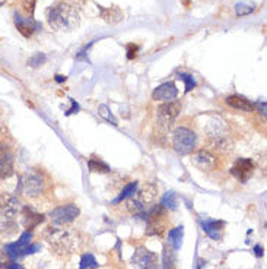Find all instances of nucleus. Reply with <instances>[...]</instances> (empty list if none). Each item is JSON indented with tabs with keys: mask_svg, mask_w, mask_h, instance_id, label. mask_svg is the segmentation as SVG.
Returning <instances> with one entry per match:
<instances>
[{
	"mask_svg": "<svg viewBox=\"0 0 267 269\" xmlns=\"http://www.w3.org/2000/svg\"><path fill=\"white\" fill-rule=\"evenodd\" d=\"M47 20L53 30L69 32L79 25V12L75 6L60 2L47 9Z\"/></svg>",
	"mask_w": 267,
	"mask_h": 269,
	"instance_id": "obj_1",
	"label": "nucleus"
},
{
	"mask_svg": "<svg viewBox=\"0 0 267 269\" xmlns=\"http://www.w3.org/2000/svg\"><path fill=\"white\" fill-rule=\"evenodd\" d=\"M206 139L212 150L220 154H227L234 150V142L229 136L227 123L220 117H212L209 119L208 125L205 128Z\"/></svg>",
	"mask_w": 267,
	"mask_h": 269,
	"instance_id": "obj_2",
	"label": "nucleus"
},
{
	"mask_svg": "<svg viewBox=\"0 0 267 269\" xmlns=\"http://www.w3.org/2000/svg\"><path fill=\"white\" fill-rule=\"evenodd\" d=\"M47 241L54 253H57L60 256H66L73 253L76 249H79L80 236L79 233L73 230L54 229L49 231Z\"/></svg>",
	"mask_w": 267,
	"mask_h": 269,
	"instance_id": "obj_3",
	"label": "nucleus"
},
{
	"mask_svg": "<svg viewBox=\"0 0 267 269\" xmlns=\"http://www.w3.org/2000/svg\"><path fill=\"white\" fill-rule=\"evenodd\" d=\"M157 196H158V188L153 183H145L140 189L138 188V190L129 198L127 210L131 214H140L157 199Z\"/></svg>",
	"mask_w": 267,
	"mask_h": 269,
	"instance_id": "obj_4",
	"label": "nucleus"
},
{
	"mask_svg": "<svg viewBox=\"0 0 267 269\" xmlns=\"http://www.w3.org/2000/svg\"><path fill=\"white\" fill-rule=\"evenodd\" d=\"M172 147L180 155H188L197 147V135L187 128H178L172 136Z\"/></svg>",
	"mask_w": 267,
	"mask_h": 269,
	"instance_id": "obj_5",
	"label": "nucleus"
},
{
	"mask_svg": "<svg viewBox=\"0 0 267 269\" xmlns=\"http://www.w3.org/2000/svg\"><path fill=\"white\" fill-rule=\"evenodd\" d=\"M181 110V104L178 101H169L161 104L157 110V121H158L159 129L164 132H168L174 121L177 120L178 114Z\"/></svg>",
	"mask_w": 267,
	"mask_h": 269,
	"instance_id": "obj_6",
	"label": "nucleus"
},
{
	"mask_svg": "<svg viewBox=\"0 0 267 269\" xmlns=\"http://www.w3.org/2000/svg\"><path fill=\"white\" fill-rule=\"evenodd\" d=\"M20 190L28 198H37L44 192V180L38 173L30 170L20 177Z\"/></svg>",
	"mask_w": 267,
	"mask_h": 269,
	"instance_id": "obj_7",
	"label": "nucleus"
},
{
	"mask_svg": "<svg viewBox=\"0 0 267 269\" xmlns=\"http://www.w3.org/2000/svg\"><path fill=\"white\" fill-rule=\"evenodd\" d=\"M80 211L76 205L73 203H68V205H61L57 206L50 212V219H51V224L54 225H66L73 222L75 219L79 217Z\"/></svg>",
	"mask_w": 267,
	"mask_h": 269,
	"instance_id": "obj_8",
	"label": "nucleus"
},
{
	"mask_svg": "<svg viewBox=\"0 0 267 269\" xmlns=\"http://www.w3.org/2000/svg\"><path fill=\"white\" fill-rule=\"evenodd\" d=\"M133 265H136L139 269H157L158 268V256L150 252L146 247H139L133 258H131Z\"/></svg>",
	"mask_w": 267,
	"mask_h": 269,
	"instance_id": "obj_9",
	"label": "nucleus"
},
{
	"mask_svg": "<svg viewBox=\"0 0 267 269\" xmlns=\"http://www.w3.org/2000/svg\"><path fill=\"white\" fill-rule=\"evenodd\" d=\"M20 212V202L16 196L10 193L0 195V215L5 218L13 219Z\"/></svg>",
	"mask_w": 267,
	"mask_h": 269,
	"instance_id": "obj_10",
	"label": "nucleus"
},
{
	"mask_svg": "<svg viewBox=\"0 0 267 269\" xmlns=\"http://www.w3.org/2000/svg\"><path fill=\"white\" fill-rule=\"evenodd\" d=\"M15 171L13 152L5 143H0V179H9Z\"/></svg>",
	"mask_w": 267,
	"mask_h": 269,
	"instance_id": "obj_11",
	"label": "nucleus"
},
{
	"mask_svg": "<svg viewBox=\"0 0 267 269\" xmlns=\"http://www.w3.org/2000/svg\"><path fill=\"white\" fill-rule=\"evenodd\" d=\"M31 239H32V234L30 231L22 233L18 241L6 244V249H5L6 250V255L9 256L10 259H16L19 256H25V250L31 244Z\"/></svg>",
	"mask_w": 267,
	"mask_h": 269,
	"instance_id": "obj_12",
	"label": "nucleus"
},
{
	"mask_svg": "<svg viewBox=\"0 0 267 269\" xmlns=\"http://www.w3.org/2000/svg\"><path fill=\"white\" fill-rule=\"evenodd\" d=\"M13 20H15V25H16L18 31L27 38L41 28L40 22L34 20V18H31V16H22L18 12L13 13Z\"/></svg>",
	"mask_w": 267,
	"mask_h": 269,
	"instance_id": "obj_13",
	"label": "nucleus"
},
{
	"mask_svg": "<svg viewBox=\"0 0 267 269\" xmlns=\"http://www.w3.org/2000/svg\"><path fill=\"white\" fill-rule=\"evenodd\" d=\"M191 162L203 171H210L216 167V157L208 150H200L193 154Z\"/></svg>",
	"mask_w": 267,
	"mask_h": 269,
	"instance_id": "obj_14",
	"label": "nucleus"
},
{
	"mask_svg": "<svg viewBox=\"0 0 267 269\" xmlns=\"http://www.w3.org/2000/svg\"><path fill=\"white\" fill-rule=\"evenodd\" d=\"M253 170H254L253 161L248 160V158H239L234 164V167L231 169V174L237 180H239L241 183H247L250 176L253 174Z\"/></svg>",
	"mask_w": 267,
	"mask_h": 269,
	"instance_id": "obj_15",
	"label": "nucleus"
},
{
	"mask_svg": "<svg viewBox=\"0 0 267 269\" xmlns=\"http://www.w3.org/2000/svg\"><path fill=\"white\" fill-rule=\"evenodd\" d=\"M178 95V90L177 85L174 82H165V84H161L158 85L155 91L152 92V98L155 101H165V102H169V101H174L177 98Z\"/></svg>",
	"mask_w": 267,
	"mask_h": 269,
	"instance_id": "obj_16",
	"label": "nucleus"
},
{
	"mask_svg": "<svg viewBox=\"0 0 267 269\" xmlns=\"http://www.w3.org/2000/svg\"><path fill=\"white\" fill-rule=\"evenodd\" d=\"M202 227H203V231L208 234L210 239L220 240L222 239V231H224V227H225V222L224 221L208 219V221L202 222Z\"/></svg>",
	"mask_w": 267,
	"mask_h": 269,
	"instance_id": "obj_17",
	"label": "nucleus"
},
{
	"mask_svg": "<svg viewBox=\"0 0 267 269\" xmlns=\"http://www.w3.org/2000/svg\"><path fill=\"white\" fill-rule=\"evenodd\" d=\"M227 104L231 106L232 109L241 110V111H247V113L254 111V104L241 95H229L227 98Z\"/></svg>",
	"mask_w": 267,
	"mask_h": 269,
	"instance_id": "obj_18",
	"label": "nucleus"
},
{
	"mask_svg": "<svg viewBox=\"0 0 267 269\" xmlns=\"http://www.w3.org/2000/svg\"><path fill=\"white\" fill-rule=\"evenodd\" d=\"M44 215L42 214H37V212H34L30 208H25L24 210V225H25V229L32 230L35 229L38 224H41L42 221H44Z\"/></svg>",
	"mask_w": 267,
	"mask_h": 269,
	"instance_id": "obj_19",
	"label": "nucleus"
},
{
	"mask_svg": "<svg viewBox=\"0 0 267 269\" xmlns=\"http://www.w3.org/2000/svg\"><path fill=\"white\" fill-rule=\"evenodd\" d=\"M101 12V16L102 19L108 24H117L120 20L123 19V12L117 8V6H111V8H99Z\"/></svg>",
	"mask_w": 267,
	"mask_h": 269,
	"instance_id": "obj_20",
	"label": "nucleus"
},
{
	"mask_svg": "<svg viewBox=\"0 0 267 269\" xmlns=\"http://www.w3.org/2000/svg\"><path fill=\"white\" fill-rule=\"evenodd\" d=\"M18 230H19V227H18V224L13 219L6 218L5 221L0 222V236H3L6 239H10V237L16 236L18 234Z\"/></svg>",
	"mask_w": 267,
	"mask_h": 269,
	"instance_id": "obj_21",
	"label": "nucleus"
},
{
	"mask_svg": "<svg viewBox=\"0 0 267 269\" xmlns=\"http://www.w3.org/2000/svg\"><path fill=\"white\" fill-rule=\"evenodd\" d=\"M256 10V3L250 2V0H244V2H238L235 5V13L237 16L242 18V16H248Z\"/></svg>",
	"mask_w": 267,
	"mask_h": 269,
	"instance_id": "obj_22",
	"label": "nucleus"
},
{
	"mask_svg": "<svg viewBox=\"0 0 267 269\" xmlns=\"http://www.w3.org/2000/svg\"><path fill=\"white\" fill-rule=\"evenodd\" d=\"M183 236H184V230L183 227H177V229H172L168 234V241L169 244L174 247V250L180 249L181 243H183Z\"/></svg>",
	"mask_w": 267,
	"mask_h": 269,
	"instance_id": "obj_23",
	"label": "nucleus"
},
{
	"mask_svg": "<svg viewBox=\"0 0 267 269\" xmlns=\"http://www.w3.org/2000/svg\"><path fill=\"white\" fill-rule=\"evenodd\" d=\"M88 167L94 173H108L109 171L108 164H105L104 161L97 160V158H91L88 161Z\"/></svg>",
	"mask_w": 267,
	"mask_h": 269,
	"instance_id": "obj_24",
	"label": "nucleus"
},
{
	"mask_svg": "<svg viewBox=\"0 0 267 269\" xmlns=\"http://www.w3.org/2000/svg\"><path fill=\"white\" fill-rule=\"evenodd\" d=\"M98 114L102 117L104 120H107L108 123L111 125H114V126H117L119 125V120L116 119V116L109 111V109L105 106V104H101L98 107Z\"/></svg>",
	"mask_w": 267,
	"mask_h": 269,
	"instance_id": "obj_25",
	"label": "nucleus"
},
{
	"mask_svg": "<svg viewBox=\"0 0 267 269\" xmlns=\"http://www.w3.org/2000/svg\"><path fill=\"white\" fill-rule=\"evenodd\" d=\"M98 268V262L94 258V255L85 253L80 259V269H97Z\"/></svg>",
	"mask_w": 267,
	"mask_h": 269,
	"instance_id": "obj_26",
	"label": "nucleus"
},
{
	"mask_svg": "<svg viewBox=\"0 0 267 269\" xmlns=\"http://www.w3.org/2000/svg\"><path fill=\"white\" fill-rule=\"evenodd\" d=\"M138 188H139L138 181H133V183H129V184H127V186H126L124 189L121 190L120 196H119V198H117V199L114 200V202L117 203V202H121V200H123V199H127V198H130V196H131V195H133V193H135L136 190H138Z\"/></svg>",
	"mask_w": 267,
	"mask_h": 269,
	"instance_id": "obj_27",
	"label": "nucleus"
},
{
	"mask_svg": "<svg viewBox=\"0 0 267 269\" xmlns=\"http://www.w3.org/2000/svg\"><path fill=\"white\" fill-rule=\"evenodd\" d=\"M165 210H175L177 208V196L174 192H168L164 198H162V203H161Z\"/></svg>",
	"mask_w": 267,
	"mask_h": 269,
	"instance_id": "obj_28",
	"label": "nucleus"
},
{
	"mask_svg": "<svg viewBox=\"0 0 267 269\" xmlns=\"http://www.w3.org/2000/svg\"><path fill=\"white\" fill-rule=\"evenodd\" d=\"M178 78L186 84V92H190V91L193 90V88H196V87H197V82H196V79H194L191 75H188V73H178Z\"/></svg>",
	"mask_w": 267,
	"mask_h": 269,
	"instance_id": "obj_29",
	"label": "nucleus"
},
{
	"mask_svg": "<svg viewBox=\"0 0 267 269\" xmlns=\"http://www.w3.org/2000/svg\"><path fill=\"white\" fill-rule=\"evenodd\" d=\"M46 61H47V56L42 54V53H37V54H34L32 57H30V60H28V66L38 68L41 65H44Z\"/></svg>",
	"mask_w": 267,
	"mask_h": 269,
	"instance_id": "obj_30",
	"label": "nucleus"
},
{
	"mask_svg": "<svg viewBox=\"0 0 267 269\" xmlns=\"http://www.w3.org/2000/svg\"><path fill=\"white\" fill-rule=\"evenodd\" d=\"M164 269H172L174 266V253L172 250H164Z\"/></svg>",
	"mask_w": 267,
	"mask_h": 269,
	"instance_id": "obj_31",
	"label": "nucleus"
},
{
	"mask_svg": "<svg viewBox=\"0 0 267 269\" xmlns=\"http://www.w3.org/2000/svg\"><path fill=\"white\" fill-rule=\"evenodd\" d=\"M22 6H24V10L27 13V16H34V9H35V0H24L22 2Z\"/></svg>",
	"mask_w": 267,
	"mask_h": 269,
	"instance_id": "obj_32",
	"label": "nucleus"
},
{
	"mask_svg": "<svg viewBox=\"0 0 267 269\" xmlns=\"http://www.w3.org/2000/svg\"><path fill=\"white\" fill-rule=\"evenodd\" d=\"M138 51H139L138 46H135V44H129V46H127V59L129 60L135 59V57L138 56Z\"/></svg>",
	"mask_w": 267,
	"mask_h": 269,
	"instance_id": "obj_33",
	"label": "nucleus"
},
{
	"mask_svg": "<svg viewBox=\"0 0 267 269\" xmlns=\"http://www.w3.org/2000/svg\"><path fill=\"white\" fill-rule=\"evenodd\" d=\"M38 250H40V244H30L27 247V250H25V255H32V253H35Z\"/></svg>",
	"mask_w": 267,
	"mask_h": 269,
	"instance_id": "obj_34",
	"label": "nucleus"
},
{
	"mask_svg": "<svg viewBox=\"0 0 267 269\" xmlns=\"http://www.w3.org/2000/svg\"><path fill=\"white\" fill-rule=\"evenodd\" d=\"M256 107H257L258 111H260L263 116H266V102H264V101H263V102H261V101H260V102H256V104H254V109H256Z\"/></svg>",
	"mask_w": 267,
	"mask_h": 269,
	"instance_id": "obj_35",
	"label": "nucleus"
},
{
	"mask_svg": "<svg viewBox=\"0 0 267 269\" xmlns=\"http://www.w3.org/2000/svg\"><path fill=\"white\" fill-rule=\"evenodd\" d=\"M6 263H8V255L0 250V268H5Z\"/></svg>",
	"mask_w": 267,
	"mask_h": 269,
	"instance_id": "obj_36",
	"label": "nucleus"
},
{
	"mask_svg": "<svg viewBox=\"0 0 267 269\" xmlns=\"http://www.w3.org/2000/svg\"><path fill=\"white\" fill-rule=\"evenodd\" d=\"M78 110H79V104H78V102H76L75 100H72V109H70L66 114L69 116V114H72V113H78Z\"/></svg>",
	"mask_w": 267,
	"mask_h": 269,
	"instance_id": "obj_37",
	"label": "nucleus"
},
{
	"mask_svg": "<svg viewBox=\"0 0 267 269\" xmlns=\"http://www.w3.org/2000/svg\"><path fill=\"white\" fill-rule=\"evenodd\" d=\"M5 269H25L22 265H19V263H16V262H12V263H8L6 266H5Z\"/></svg>",
	"mask_w": 267,
	"mask_h": 269,
	"instance_id": "obj_38",
	"label": "nucleus"
},
{
	"mask_svg": "<svg viewBox=\"0 0 267 269\" xmlns=\"http://www.w3.org/2000/svg\"><path fill=\"white\" fill-rule=\"evenodd\" d=\"M254 252H256V256H258V258H261L263 253H264L263 249H261V246H256V247H254Z\"/></svg>",
	"mask_w": 267,
	"mask_h": 269,
	"instance_id": "obj_39",
	"label": "nucleus"
},
{
	"mask_svg": "<svg viewBox=\"0 0 267 269\" xmlns=\"http://www.w3.org/2000/svg\"><path fill=\"white\" fill-rule=\"evenodd\" d=\"M56 80H57V82H63V80H66V76H63V75H57V76H56Z\"/></svg>",
	"mask_w": 267,
	"mask_h": 269,
	"instance_id": "obj_40",
	"label": "nucleus"
},
{
	"mask_svg": "<svg viewBox=\"0 0 267 269\" xmlns=\"http://www.w3.org/2000/svg\"><path fill=\"white\" fill-rule=\"evenodd\" d=\"M3 2H5V0H0V5H2V3H3Z\"/></svg>",
	"mask_w": 267,
	"mask_h": 269,
	"instance_id": "obj_41",
	"label": "nucleus"
}]
</instances>
